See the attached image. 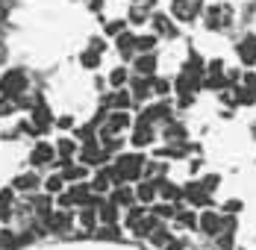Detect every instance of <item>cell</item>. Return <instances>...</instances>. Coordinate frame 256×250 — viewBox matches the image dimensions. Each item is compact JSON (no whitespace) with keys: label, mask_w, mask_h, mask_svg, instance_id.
<instances>
[{"label":"cell","mask_w":256,"mask_h":250,"mask_svg":"<svg viewBox=\"0 0 256 250\" xmlns=\"http://www.w3.org/2000/svg\"><path fill=\"white\" fill-rule=\"evenodd\" d=\"M150 24H154V36L159 38V36H174L177 32V26H174V18H168V15H154L150 18Z\"/></svg>","instance_id":"obj_14"},{"label":"cell","mask_w":256,"mask_h":250,"mask_svg":"<svg viewBox=\"0 0 256 250\" xmlns=\"http://www.w3.org/2000/svg\"><path fill=\"white\" fill-rule=\"evenodd\" d=\"M198 218H200L198 212H192V209H180L174 221H177V226H182V230H198Z\"/></svg>","instance_id":"obj_19"},{"label":"cell","mask_w":256,"mask_h":250,"mask_svg":"<svg viewBox=\"0 0 256 250\" xmlns=\"http://www.w3.org/2000/svg\"><path fill=\"white\" fill-rule=\"evenodd\" d=\"M156 68H159V56H156V53H138V56H136V65H132L136 76L150 80V76L156 74Z\"/></svg>","instance_id":"obj_10"},{"label":"cell","mask_w":256,"mask_h":250,"mask_svg":"<svg viewBox=\"0 0 256 250\" xmlns=\"http://www.w3.org/2000/svg\"><path fill=\"white\" fill-rule=\"evenodd\" d=\"M156 44H159L156 36H138L136 38V53H156Z\"/></svg>","instance_id":"obj_21"},{"label":"cell","mask_w":256,"mask_h":250,"mask_svg":"<svg viewBox=\"0 0 256 250\" xmlns=\"http://www.w3.org/2000/svg\"><path fill=\"white\" fill-rule=\"evenodd\" d=\"M244 92H254V98H256V71L244 74Z\"/></svg>","instance_id":"obj_24"},{"label":"cell","mask_w":256,"mask_h":250,"mask_svg":"<svg viewBox=\"0 0 256 250\" xmlns=\"http://www.w3.org/2000/svg\"><path fill=\"white\" fill-rule=\"evenodd\" d=\"M144 168H148V159H144L142 153H121V156L112 162L115 186H132V182H142V180H144Z\"/></svg>","instance_id":"obj_1"},{"label":"cell","mask_w":256,"mask_h":250,"mask_svg":"<svg viewBox=\"0 0 256 250\" xmlns=\"http://www.w3.org/2000/svg\"><path fill=\"white\" fill-rule=\"evenodd\" d=\"M44 186V180L36 174V171H30V174H18L12 180V188L15 192H36V188H42Z\"/></svg>","instance_id":"obj_12"},{"label":"cell","mask_w":256,"mask_h":250,"mask_svg":"<svg viewBox=\"0 0 256 250\" xmlns=\"http://www.w3.org/2000/svg\"><path fill=\"white\" fill-rule=\"evenodd\" d=\"M232 6L230 3H215V6H209L204 15V26L206 30H212V32H218V30H227L232 24Z\"/></svg>","instance_id":"obj_4"},{"label":"cell","mask_w":256,"mask_h":250,"mask_svg":"<svg viewBox=\"0 0 256 250\" xmlns=\"http://www.w3.org/2000/svg\"><path fill=\"white\" fill-rule=\"evenodd\" d=\"M156 138V126H150V124H138L136 121V126H132V148H148L150 142Z\"/></svg>","instance_id":"obj_11"},{"label":"cell","mask_w":256,"mask_h":250,"mask_svg":"<svg viewBox=\"0 0 256 250\" xmlns=\"http://www.w3.org/2000/svg\"><path fill=\"white\" fill-rule=\"evenodd\" d=\"M127 80H132V76H130V71L124 68V65H118V68H112V71H109V86H112L115 92H121Z\"/></svg>","instance_id":"obj_18"},{"label":"cell","mask_w":256,"mask_h":250,"mask_svg":"<svg viewBox=\"0 0 256 250\" xmlns=\"http://www.w3.org/2000/svg\"><path fill=\"white\" fill-rule=\"evenodd\" d=\"M236 53L244 65H256V36H244L238 44H236Z\"/></svg>","instance_id":"obj_13"},{"label":"cell","mask_w":256,"mask_h":250,"mask_svg":"<svg viewBox=\"0 0 256 250\" xmlns=\"http://www.w3.org/2000/svg\"><path fill=\"white\" fill-rule=\"evenodd\" d=\"M165 138H168V142H186V130L171 121V124H168V130H165Z\"/></svg>","instance_id":"obj_23"},{"label":"cell","mask_w":256,"mask_h":250,"mask_svg":"<svg viewBox=\"0 0 256 250\" xmlns=\"http://www.w3.org/2000/svg\"><path fill=\"white\" fill-rule=\"evenodd\" d=\"M56 162V148L48 144V142H38L32 153H30V165L32 168H44V165H53Z\"/></svg>","instance_id":"obj_9"},{"label":"cell","mask_w":256,"mask_h":250,"mask_svg":"<svg viewBox=\"0 0 256 250\" xmlns=\"http://www.w3.org/2000/svg\"><path fill=\"white\" fill-rule=\"evenodd\" d=\"M44 192H48V194H65V192H68L65 176L62 174H50L48 180H44Z\"/></svg>","instance_id":"obj_17"},{"label":"cell","mask_w":256,"mask_h":250,"mask_svg":"<svg viewBox=\"0 0 256 250\" xmlns=\"http://www.w3.org/2000/svg\"><path fill=\"white\" fill-rule=\"evenodd\" d=\"M132 188H136V203H138V206H156V200H159V186H156L154 180H142V182H136Z\"/></svg>","instance_id":"obj_8"},{"label":"cell","mask_w":256,"mask_h":250,"mask_svg":"<svg viewBox=\"0 0 256 250\" xmlns=\"http://www.w3.org/2000/svg\"><path fill=\"white\" fill-rule=\"evenodd\" d=\"M136 38H138V36H132V32L118 36V38H115V50H118L124 59H132V53H136Z\"/></svg>","instance_id":"obj_16"},{"label":"cell","mask_w":256,"mask_h":250,"mask_svg":"<svg viewBox=\"0 0 256 250\" xmlns=\"http://www.w3.org/2000/svg\"><path fill=\"white\" fill-rule=\"evenodd\" d=\"M209 198H212V194L204 188V182H188V186H182V200L192 203V206L200 209V212H204V206L209 203Z\"/></svg>","instance_id":"obj_7"},{"label":"cell","mask_w":256,"mask_h":250,"mask_svg":"<svg viewBox=\"0 0 256 250\" xmlns=\"http://www.w3.org/2000/svg\"><path fill=\"white\" fill-rule=\"evenodd\" d=\"M227 226H230V218L227 215H221V212H212V209H204L200 212V218H198V230L209 236V238H218V236H224L227 232Z\"/></svg>","instance_id":"obj_3"},{"label":"cell","mask_w":256,"mask_h":250,"mask_svg":"<svg viewBox=\"0 0 256 250\" xmlns=\"http://www.w3.org/2000/svg\"><path fill=\"white\" fill-rule=\"evenodd\" d=\"M48 226H50L53 232H65V230L71 226V212H65V209H53V215L48 218Z\"/></svg>","instance_id":"obj_15"},{"label":"cell","mask_w":256,"mask_h":250,"mask_svg":"<svg viewBox=\"0 0 256 250\" xmlns=\"http://www.w3.org/2000/svg\"><path fill=\"white\" fill-rule=\"evenodd\" d=\"M124 224L132 236H138V238H150L156 230H159V218L154 215V209H148V206H132L127 212V218H124Z\"/></svg>","instance_id":"obj_2"},{"label":"cell","mask_w":256,"mask_h":250,"mask_svg":"<svg viewBox=\"0 0 256 250\" xmlns=\"http://www.w3.org/2000/svg\"><path fill=\"white\" fill-rule=\"evenodd\" d=\"M242 209V203L238 200H230V203H224V212H238Z\"/></svg>","instance_id":"obj_25"},{"label":"cell","mask_w":256,"mask_h":250,"mask_svg":"<svg viewBox=\"0 0 256 250\" xmlns=\"http://www.w3.org/2000/svg\"><path fill=\"white\" fill-rule=\"evenodd\" d=\"M250 130H254V136H256V124H254V126H250Z\"/></svg>","instance_id":"obj_26"},{"label":"cell","mask_w":256,"mask_h":250,"mask_svg":"<svg viewBox=\"0 0 256 250\" xmlns=\"http://www.w3.org/2000/svg\"><path fill=\"white\" fill-rule=\"evenodd\" d=\"M168 92H171V86H168V80H150V94H154V98H165V94H168Z\"/></svg>","instance_id":"obj_22"},{"label":"cell","mask_w":256,"mask_h":250,"mask_svg":"<svg viewBox=\"0 0 256 250\" xmlns=\"http://www.w3.org/2000/svg\"><path fill=\"white\" fill-rule=\"evenodd\" d=\"M80 62H82L86 71H94V68H100V53L92 50V48H86L82 50V56H80Z\"/></svg>","instance_id":"obj_20"},{"label":"cell","mask_w":256,"mask_h":250,"mask_svg":"<svg viewBox=\"0 0 256 250\" xmlns=\"http://www.w3.org/2000/svg\"><path fill=\"white\" fill-rule=\"evenodd\" d=\"M200 12H204V0H171L174 24H192Z\"/></svg>","instance_id":"obj_5"},{"label":"cell","mask_w":256,"mask_h":250,"mask_svg":"<svg viewBox=\"0 0 256 250\" xmlns=\"http://www.w3.org/2000/svg\"><path fill=\"white\" fill-rule=\"evenodd\" d=\"M26 92V74L21 68H9L6 74L0 76V94L3 98H18Z\"/></svg>","instance_id":"obj_6"}]
</instances>
